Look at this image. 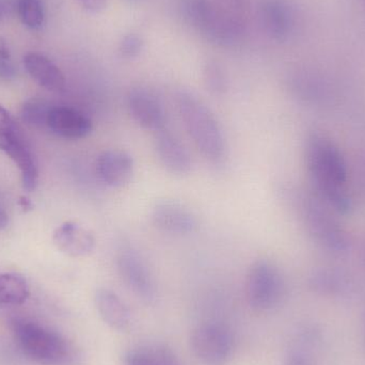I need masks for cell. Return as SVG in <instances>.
Segmentation results:
<instances>
[{
  "mask_svg": "<svg viewBox=\"0 0 365 365\" xmlns=\"http://www.w3.org/2000/svg\"><path fill=\"white\" fill-rule=\"evenodd\" d=\"M158 351L162 358L163 365H182L170 349H166V347H158Z\"/></svg>",
  "mask_w": 365,
  "mask_h": 365,
  "instance_id": "30",
  "label": "cell"
},
{
  "mask_svg": "<svg viewBox=\"0 0 365 365\" xmlns=\"http://www.w3.org/2000/svg\"><path fill=\"white\" fill-rule=\"evenodd\" d=\"M96 304L103 321L113 329L124 331L130 325V309L115 292L100 289L96 294Z\"/></svg>",
  "mask_w": 365,
  "mask_h": 365,
  "instance_id": "17",
  "label": "cell"
},
{
  "mask_svg": "<svg viewBox=\"0 0 365 365\" xmlns=\"http://www.w3.org/2000/svg\"><path fill=\"white\" fill-rule=\"evenodd\" d=\"M143 48V42L136 34H128L122 38L119 51L125 59H135L140 55Z\"/></svg>",
  "mask_w": 365,
  "mask_h": 365,
  "instance_id": "26",
  "label": "cell"
},
{
  "mask_svg": "<svg viewBox=\"0 0 365 365\" xmlns=\"http://www.w3.org/2000/svg\"><path fill=\"white\" fill-rule=\"evenodd\" d=\"M182 19L210 43L233 46L242 40L246 26L217 10L208 0H180Z\"/></svg>",
  "mask_w": 365,
  "mask_h": 365,
  "instance_id": "3",
  "label": "cell"
},
{
  "mask_svg": "<svg viewBox=\"0 0 365 365\" xmlns=\"http://www.w3.org/2000/svg\"><path fill=\"white\" fill-rule=\"evenodd\" d=\"M125 365H163L158 349L155 351L145 349H134L124 356Z\"/></svg>",
  "mask_w": 365,
  "mask_h": 365,
  "instance_id": "25",
  "label": "cell"
},
{
  "mask_svg": "<svg viewBox=\"0 0 365 365\" xmlns=\"http://www.w3.org/2000/svg\"><path fill=\"white\" fill-rule=\"evenodd\" d=\"M12 331L21 351L30 359L43 364L68 361L71 349L63 336L30 319H15Z\"/></svg>",
  "mask_w": 365,
  "mask_h": 365,
  "instance_id": "4",
  "label": "cell"
},
{
  "mask_svg": "<svg viewBox=\"0 0 365 365\" xmlns=\"http://www.w3.org/2000/svg\"><path fill=\"white\" fill-rule=\"evenodd\" d=\"M17 12L21 23L30 29H38L44 23V10L40 0H19Z\"/></svg>",
  "mask_w": 365,
  "mask_h": 365,
  "instance_id": "22",
  "label": "cell"
},
{
  "mask_svg": "<svg viewBox=\"0 0 365 365\" xmlns=\"http://www.w3.org/2000/svg\"><path fill=\"white\" fill-rule=\"evenodd\" d=\"M0 57L6 58V59H10L11 53L10 49H9L8 44H6V40L0 36Z\"/></svg>",
  "mask_w": 365,
  "mask_h": 365,
  "instance_id": "31",
  "label": "cell"
},
{
  "mask_svg": "<svg viewBox=\"0 0 365 365\" xmlns=\"http://www.w3.org/2000/svg\"><path fill=\"white\" fill-rule=\"evenodd\" d=\"M81 6L91 13H100L106 8L107 0H78Z\"/></svg>",
  "mask_w": 365,
  "mask_h": 365,
  "instance_id": "29",
  "label": "cell"
},
{
  "mask_svg": "<svg viewBox=\"0 0 365 365\" xmlns=\"http://www.w3.org/2000/svg\"><path fill=\"white\" fill-rule=\"evenodd\" d=\"M151 219L160 231L173 235H187L197 227V220L192 210L175 200H163L152 208Z\"/></svg>",
  "mask_w": 365,
  "mask_h": 365,
  "instance_id": "11",
  "label": "cell"
},
{
  "mask_svg": "<svg viewBox=\"0 0 365 365\" xmlns=\"http://www.w3.org/2000/svg\"><path fill=\"white\" fill-rule=\"evenodd\" d=\"M208 1L230 19L247 26L248 6L246 0H208Z\"/></svg>",
  "mask_w": 365,
  "mask_h": 365,
  "instance_id": "24",
  "label": "cell"
},
{
  "mask_svg": "<svg viewBox=\"0 0 365 365\" xmlns=\"http://www.w3.org/2000/svg\"><path fill=\"white\" fill-rule=\"evenodd\" d=\"M182 123L197 151L212 164H219L227 154V140L216 115L192 92L181 90L175 96Z\"/></svg>",
  "mask_w": 365,
  "mask_h": 365,
  "instance_id": "2",
  "label": "cell"
},
{
  "mask_svg": "<svg viewBox=\"0 0 365 365\" xmlns=\"http://www.w3.org/2000/svg\"><path fill=\"white\" fill-rule=\"evenodd\" d=\"M27 281L15 274H0V306H21L29 297Z\"/></svg>",
  "mask_w": 365,
  "mask_h": 365,
  "instance_id": "19",
  "label": "cell"
},
{
  "mask_svg": "<svg viewBox=\"0 0 365 365\" xmlns=\"http://www.w3.org/2000/svg\"><path fill=\"white\" fill-rule=\"evenodd\" d=\"M16 76V70L10 59L0 57V78L10 81Z\"/></svg>",
  "mask_w": 365,
  "mask_h": 365,
  "instance_id": "28",
  "label": "cell"
},
{
  "mask_svg": "<svg viewBox=\"0 0 365 365\" xmlns=\"http://www.w3.org/2000/svg\"><path fill=\"white\" fill-rule=\"evenodd\" d=\"M51 107L45 101L31 98L21 107V120L29 125L46 126L47 115Z\"/></svg>",
  "mask_w": 365,
  "mask_h": 365,
  "instance_id": "23",
  "label": "cell"
},
{
  "mask_svg": "<svg viewBox=\"0 0 365 365\" xmlns=\"http://www.w3.org/2000/svg\"><path fill=\"white\" fill-rule=\"evenodd\" d=\"M53 244L64 255L83 257L91 255L96 246V236L90 230L74 221H66L53 232Z\"/></svg>",
  "mask_w": 365,
  "mask_h": 365,
  "instance_id": "16",
  "label": "cell"
},
{
  "mask_svg": "<svg viewBox=\"0 0 365 365\" xmlns=\"http://www.w3.org/2000/svg\"><path fill=\"white\" fill-rule=\"evenodd\" d=\"M46 128L62 138L77 140L92 132V122L85 113L68 106H51L46 119Z\"/></svg>",
  "mask_w": 365,
  "mask_h": 365,
  "instance_id": "13",
  "label": "cell"
},
{
  "mask_svg": "<svg viewBox=\"0 0 365 365\" xmlns=\"http://www.w3.org/2000/svg\"><path fill=\"white\" fill-rule=\"evenodd\" d=\"M302 212L309 232L319 244L334 252H344L349 249V235L319 199L311 195L304 197Z\"/></svg>",
  "mask_w": 365,
  "mask_h": 365,
  "instance_id": "7",
  "label": "cell"
},
{
  "mask_svg": "<svg viewBox=\"0 0 365 365\" xmlns=\"http://www.w3.org/2000/svg\"><path fill=\"white\" fill-rule=\"evenodd\" d=\"M285 365H314V364L304 351L294 349L287 354Z\"/></svg>",
  "mask_w": 365,
  "mask_h": 365,
  "instance_id": "27",
  "label": "cell"
},
{
  "mask_svg": "<svg viewBox=\"0 0 365 365\" xmlns=\"http://www.w3.org/2000/svg\"><path fill=\"white\" fill-rule=\"evenodd\" d=\"M117 267L126 287L145 304L156 299V285L153 276L138 252L130 247H124L117 257Z\"/></svg>",
  "mask_w": 365,
  "mask_h": 365,
  "instance_id": "9",
  "label": "cell"
},
{
  "mask_svg": "<svg viewBox=\"0 0 365 365\" xmlns=\"http://www.w3.org/2000/svg\"><path fill=\"white\" fill-rule=\"evenodd\" d=\"M154 147L158 160L168 173L177 175L190 173L192 162L189 152L170 130L165 128L154 133Z\"/></svg>",
  "mask_w": 365,
  "mask_h": 365,
  "instance_id": "14",
  "label": "cell"
},
{
  "mask_svg": "<svg viewBox=\"0 0 365 365\" xmlns=\"http://www.w3.org/2000/svg\"><path fill=\"white\" fill-rule=\"evenodd\" d=\"M203 79L206 89L214 96H222L227 92V75L218 62L212 60L206 62L203 68Z\"/></svg>",
  "mask_w": 365,
  "mask_h": 365,
  "instance_id": "21",
  "label": "cell"
},
{
  "mask_svg": "<svg viewBox=\"0 0 365 365\" xmlns=\"http://www.w3.org/2000/svg\"><path fill=\"white\" fill-rule=\"evenodd\" d=\"M364 261H365V250H364Z\"/></svg>",
  "mask_w": 365,
  "mask_h": 365,
  "instance_id": "34",
  "label": "cell"
},
{
  "mask_svg": "<svg viewBox=\"0 0 365 365\" xmlns=\"http://www.w3.org/2000/svg\"><path fill=\"white\" fill-rule=\"evenodd\" d=\"M19 205L23 208L24 210H31L32 203L27 197H21V200H19Z\"/></svg>",
  "mask_w": 365,
  "mask_h": 365,
  "instance_id": "33",
  "label": "cell"
},
{
  "mask_svg": "<svg viewBox=\"0 0 365 365\" xmlns=\"http://www.w3.org/2000/svg\"><path fill=\"white\" fill-rule=\"evenodd\" d=\"M133 156L123 150H107L98 155L96 171L98 179L110 188H122L134 175Z\"/></svg>",
  "mask_w": 365,
  "mask_h": 365,
  "instance_id": "12",
  "label": "cell"
},
{
  "mask_svg": "<svg viewBox=\"0 0 365 365\" xmlns=\"http://www.w3.org/2000/svg\"><path fill=\"white\" fill-rule=\"evenodd\" d=\"M0 151L4 152L21 173L24 189L32 191L38 181V168L31 147L9 111L0 105Z\"/></svg>",
  "mask_w": 365,
  "mask_h": 365,
  "instance_id": "5",
  "label": "cell"
},
{
  "mask_svg": "<svg viewBox=\"0 0 365 365\" xmlns=\"http://www.w3.org/2000/svg\"><path fill=\"white\" fill-rule=\"evenodd\" d=\"M257 17L262 30L277 42L287 40L293 29V14L283 0H262Z\"/></svg>",
  "mask_w": 365,
  "mask_h": 365,
  "instance_id": "15",
  "label": "cell"
},
{
  "mask_svg": "<svg viewBox=\"0 0 365 365\" xmlns=\"http://www.w3.org/2000/svg\"><path fill=\"white\" fill-rule=\"evenodd\" d=\"M28 74L41 87L53 92H60L66 87V78L59 68L41 53H29L24 58Z\"/></svg>",
  "mask_w": 365,
  "mask_h": 365,
  "instance_id": "18",
  "label": "cell"
},
{
  "mask_svg": "<svg viewBox=\"0 0 365 365\" xmlns=\"http://www.w3.org/2000/svg\"><path fill=\"white\" fill-rule=\"evenodd\" d=\"M307 165L319 197L340 212H349L347 171L338 148L321 134L309 137L306 145Z\"/></svg>",
  "mask_w": 365,
  "mask_h": 365,
  "instance_id": "1",
  "label": "cell"
},
{
  "mask_svg": "<svg viewBox=\"0 0 365 365\" xmlns=\"http://www.w3.org/2000/svg\"><path fill=\"white\" fill-rule=\"evenodd\" d=\"M245 293L249 306L265 312L276 308L284 295V281L278 268L265 259L255 262L247 272Z\"/></svg>",
  "mask_w": 365,
  "mask_h": 365,
  "instance_id": "6",
  "label": "cell"
},
{
  "mask_svg": "<svg viewBox=\"0 0 365 365\" xmlns=\"http://www.w3.org/2000/svg\"><path fill=\"white\" fill-rule=\"evenodd\" d=\"M8 214L4 212V208L0 207V230L4 229L8 225Z\"/></svg>",
  "mask_w": 365,
  "mask_h": 365,
  "instance_id": "32",
  "label": "cell"
},
{
  "mask_svg": "<svg viewBox=\"0 0 365 365\" xmlns=\"http://www.w3.org/2000/svg\"><path fill=\"white\" fill-rule=\"evenodd\" d=\"M193 355L205 365H225L231 359L234 340L221 324L208 323L195 328L190 338Z\"/></svg>",
  "mask_w": 365,
  "mask_h": 365,
  "instance_id": "8",
  "label": "cell"
},
{
  "mask_svg": "<svg viewBox=\"0 0 365 365\" xmlns=\"http://www.w3.org/2000/svg\"><path fill=\"white\" fill-rule=\"evenodd\" d=\"M311 287L323 295H336L345 287L344 277L334 272H317L311 277Z\"/></svg>",
  "mask_w": 365,
  "mask_h": 365,
  "instance_id": "20",
  "label": "cell"
},
{
  "mask_svg": "<svg viewBox=\"0 0 365 365\" xmlns=\"http://www.w3.org/2000/svg\"><path fill=\"white\" fill-rule=\"evenodd\" d=\"M128 109L134 121L148 130L158 132L166 128L167 113L160 98L145 88L128 92Z\"/></svg>",
  "mask_w": 365,
  "mask_h": 365,
  "instance_id": "10",
  "label": "cell"
}]
</instances>
